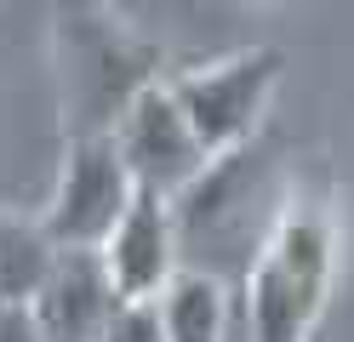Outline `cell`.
I'll return each instance as SVG.
<instances>
[{
    "label": "cell",
    "instance_id": "1",
    "mask_svg": "<svg viewBox=\"0 0 354 342\" xmlns=\"http://www.w3.org/2000/svg\"><path fill=\"white\" fill-rule=\"evenodd\" d=\"M52 63H57L63 143L115 137L138 91L166 80L160 40L143 35V23H131L109 0H52Z\"/></svg>",
    "mask_w": 354,
    "mask_h": 342
},
{
    "label": "cell",
    "instance_id": "2",
    "mask_svg": "<svg viewBox=\"0 0 354 342\" xmlns=\"http://www.w3.org/2000/svg\"><path fill=\"white\" fill-rule=\"evenodd\" d=\"M286 200L292 194L280 189V154L269 137H257V143L234 149V154H217L206 177L183 200H171L183 268H201L212 280H223L229 291H240L263 240L274 234Z\"/></svg>",
    "mask_w": 354,
    "mask_h": 342
},
{
    "label": "cell",
    "instance_id": "3",
    "mask_svg": "<svg viewBox=\"0 0 354 342\" xmlns=\"http://www.w3.org/2000/svg\"><path fill=\"white\" fill-rule=\"evenodd\" d=\"M331 280H337V217L326 200L292 194L234 291L246 342H315Z\"/></svg>",
    "mask_w": 354,
    "mask_h": 342
},
{
    "label": "cell",
    "instance_id": "4",
    "mask_svg": "<svg viewBox=\"0 0 354 342\" xmlns=\"http://www.w3.org/2000/svg\"><path fill=\"white\" fill-rule=\"evenodd\" d=\"M280 75H286V52L280 46H240V52H223V57H206V63H189L177 68L171 91L183 103L189 126L201 131L206 154H234L263 137V120H269V103L280 91Z\"/></svg>",
    "mask_w": 354,
    "mask_h": 342
},
{
    "label": "cell",
    "instance_id": "5",
    "mask_svg": "<svg viewBox=\"0 0 354 342\" xmlns=\"http://www.w3.org/2000/svg\"><path fill=\"white\" fill-rule=\"evenodd\" d=\"M138 194L143 189H138L115 137H69L40 222H46L57 251H103L109 234L138 205Z\"/></svg>",
    "mask_w": 354,
    "mask_h": 342
},
{
    "label": "cell",
    "instance_id": "6",
    "mask_svg": "<svg viewBox=\"0 0 354 342\" xmlns=\"http://www.w3.org/2000/svg\"><path fill=\"white\" fill-rule=\"evenodd\" d=\"M115 143L126 154L131 177H138V189L160 194V200H183L212 166V154L201 143V131L189 126L171 80H154L149 91H138V103L115 126Z\"/></svg>",
    "mask_w": 354,
    "mask_h": 342
},
{
    "label": "cell",
    "instance_id": "7",
    "mask_svg": "<svg viewBox=\"0 0 354 342\" xmlns=\"http://www.w3.org/2000/svg\"><path fill=\"white\" fill-rule=\"evenodd\" d=\"M120 308H126V296L115 291L103 251H57L46 285L29 303L46 342H103Z\"/></svg>",
    "mask_w": 354,
    "mask_h": 342
},
{
    "label": "cell",
    "instance_id": "8",
    "mask_svg": "<svg viewBox=\"0 0 354 342\" xmlns=\"http://www.w3.org/2000/svg\"><path fill=\"white\" fill-rule=\"evenodd\" d=\"M103 263L115 274V291L126 303H160L166 285L183 274V240H177V211L160 194H138L126 222L109 234Z\"/></svg>",
    "mask_w": 354,
    "mask_h": 342
},
{
    "label": "cell",
    "instance_id": "9",
    "mask_svg": "<svg viewBox=\"0 0 354 342\" xmlns=\"http://www.w3.org/2000/svg\"><path fill=\"white\" fill-rule=\"evenodd\" d=\"M160 325L166 342H229V331L240 325V303L223 280L183 268L160 296Z\"/></svg>",
    "mask_w": 354,
    "mask_h": 342
},
{
    "label": "cell",
    "instance_id": "10",
    "mask_svg": "<svg viewBox=\"0 0 354 342\" xmlns=\"http://www.w3.org/2000/svg\"><path fill=\"white\" fill-rule=\"evenodd\" d=\"M57 263V245L40 217L0 211V308H29Z\"/></svg>",
    "mask_w": 354,
    "mask_h": 342
},
{
    "label": "cell",
    "instance_id": "11",
    "mask_svg": "<svg viewBox=\"0 0 354 342\" xmlns=\"http://www.w3.org/2000/svg\"><path fill=\"white\" fill-rule=\"evenodd\" d=\"M103 342H166V325H160V303H126L115 314Z\"/></svg>",
    "mask_w": 354,
    "mask_h": 342
},
{
    "label": "cell",
    "instance_id": "12",
    "mask_svg": "<svg viewBox=\"0 0 354 342\" xmlns=\"http://www.w3.org/2000/svg\"><path fill=\"white\" fill-rule=\"evenodd\" d=\"M0 342H46L29 308H0Z\"/></svg>",
    "mask_w": 354,
    "mask_h": 342
}]
</instances>
